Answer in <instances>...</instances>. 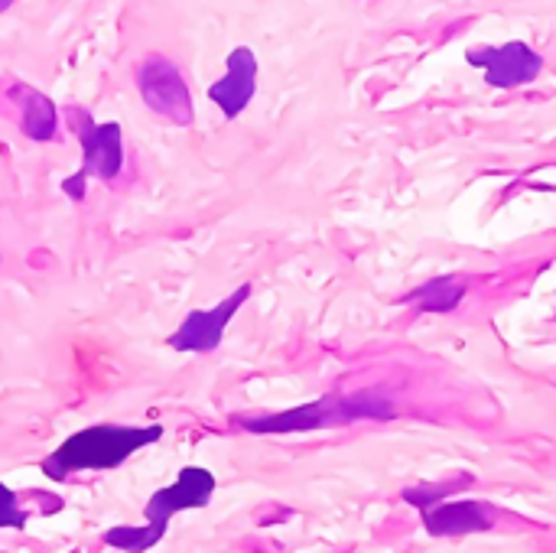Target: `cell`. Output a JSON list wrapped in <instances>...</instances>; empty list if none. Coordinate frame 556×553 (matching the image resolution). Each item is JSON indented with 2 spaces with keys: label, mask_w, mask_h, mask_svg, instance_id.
Instances as JSON below:
<instances>
[{
  "label": "cell",
  "mask_w": 556,
  "mask_h": 553,
  "mask_svg": "<svg viewBox=\"0 0 556 553\" xmlns=\"http://www.w3.org/2000/svg\"><path fill=\"white\" fill-rule=\"evenodd\" d=\"M394 417H397V407L391 398H384L378 391H355V394H326V398L277 411V414L231 417V424L254 437H290V433L349 427L358 420H394Z\"/></svg>",
  "instance_id": "obj_1"
},
{
  "label": "cell",
  "mask_w": 556,
  "mask_h": 553,
  "mask_svg": "<svg viewBox=\"0 0 556 553\" xmlns=\"http://www.w3.org/2000/svg\"><path fill=\"white\" fill-rule=\"evenodd\" d=\"M163 427H124V424H94L72 433L55 453L46 456L42 473L52 482H65L72 473H104L124 466L137 450L156 443Z\"/></svg>",
  "instance_id": "obj_2"
},
{
  "label": "cell",
  "mask_w": 556,
  "mask_h": 553,
  "mask_svg": "<svg viewBox=\"0 0 556 553\" xmlns=\"http://www.w3.org/2000/svg\"><path fill=\"white\" fill-rule=\"evenodd\" d=\"M212 495H215V476L202 466H186L173 486L150 495V502L143 505V518H147L143 528H111L104 531V544L114 551L147 553L166 538V528L179 512L205 508Z\"/></svg>",
  "instance_id": "obj_3"
},
{
  "label": "cell",
  "mask_w": 556,
  "mask_h": 553,
  "mask_svg": "<svg viewBox=\"0 0 556 553\" xmlns=\"http://www.w3.org/2000/svg\"><path fill=\"white\" fill-rule=\"evenodd\" d=\"M65 117H68V127L75 130L78 143H81V166H78L75 176L62 179V192L78 202V199H85V183L91 176L111 183L121 173V166H124V140H121V124H114V121L98 124L85 108L68 104Z\"/></svg>",
  "instance_id": "obj_4"
},
{
  "label": "cell",
  "mask_w": 556,
  "mask_h": 553,
  "mask_svg": "<svg viewBox=\"0 0 556 553\" xmlns=\"http://www.w3.org/2000/svg\"><path fill=\"white\" fill-rule=\"evenodd\" d=\"M137 88H140V98L143 104L166 117L169 124H179V127H189L192 117H195V108H192V95H189V85L182 78V72L166 59V55H147L137 68Z\"/></svg>",
  "instance_id": "obj_5"
},
{
  "label": "cell",
  "mask_w": 556,
  "mask_h": 553,
  "mask_svg": "<svg viewBox=\"0 0 556 553\" xmlns=\"http://www.w3.org/2000/svg\"><path fill=\"white\" fill-rule=\"evenodd\" d=\"M466 62L485 72V81L492 88H521L528 81H534L544 68V55L534 52L528 42L511 39L505 46H479L466 52Z\"/></svg>",
  "instance_id": "obj_6"
},
{
  "label": "cell",
  "mask_w": 556,
  "mask_h": 553,
  "mask_svg": "<svg viewBox=\"0 0 556 553\" xmlns=\"http://www.w3.org/2000/svg\"><path fill=\"white\" fill-rule=\"evenodd\" d=\"M248 297H251V284H241L218 306H212V310H192L182 319V326L166 339V345L176 349V352H202V355L205 352H215L222 345V339H225L228 323L238 316V310L248 303Z\"/></svg>",
  "instance_id": "obj_7"
},
{
  "label": "cell",
  "mask_w": 556,
  "mask_h": 553,
  "mask_svg": "<svg viewBox=\"0 0 556 553\" xmlns=\"http://www.w3.org/2000/svg\"><path fill=\"white\" fill-rule=\"evenodd\" d=\"M420 521L430 538H469L485 535L498 521V508L492 502H440L420 512Z\"/></svg>",
  "instance_id": "obj_8"
},
{
  "label": "cell",
  "mask_w": 556,
  "mask_h": 553,
  "mask_svg": "<svg viewBox=\"0 0 556 553\" xmlns=\"http://www.w3.org/2000/svg\"><path fill=\"white\" fill-rule=\"evenodd\" d=\"M257 91V55L248 46L231 49L225 75L208 88V98L222 108L228 121H235Z\"/></svg>",
  "instance_id": "obj_9"
},
{
  "label": "cell",
  "mask_w": 556,
  "mask_h": 553,
  "mask_svg": "<svg viewBox=\"0 0 556 553\" xmlns=\"http://www.w3.org/2000/svg\"><path fill=\"white\" fill-rule=\"evenodd\" d=\"M7 98L20 108V130H23L29 140L46 143V140L55 137V124H59L55 104H52L42 91H36L33 85L16 81V85L7 88Z\"/></svg>",
  "instance_id": "obj_10"
},
{
  "label": "cell",
  "mask_w": 556,
  "mask_h": 553,
  "mask_svg": "<svg viewBox=\"0 0 556 553\" xmlns=\"http://www.w3.org/2000/svg\"><path fill=\"white\" fill-rule=\"evenodd\" d=\"M466 293H469V280L463 274H443L414 287L407 297H401V303L424 313H453L466 300Z\"/></svg>",
  "instance_id": "obj_11"
},
{
  "label": "cell",
  "mask_w": 556,
  "mask_h": 553,
  "mask_svg": "<svg viewBox=\"0 0 556 553\" xmlns=\"http://www.w3.org/2000/svg\"><path fill=\"white\" fill-rule=\"evenodd\" d=\"M472 482H476L472 473H456V476H450V479H443V482H420V486H410V489H404L401 499H404L407 505H414L417 512H424V508H430V505L446 502V499L456 495V492H466Z\"/></svg>",
  "instance_id": "obj_12"
},
{
  "label": "cell",
  "mask_w": 556,
  "mask_h": 553,
  "mask_svg": "<svg viewBox=\"0 0 556 553\" xmlns=\"http://www.w3.org/2000/svg\"><path fill=\"white\" fill-rule=\"evenodd\" d=\"M26 521H29V512L20 508L16 495L0 482V528H16V531H23Z\"/></svg>",
  "instance_id": "obj_13"
},
{
  "label": "cell",
  "mask_w": 556,
  "mask_h": 553,
  "mask_svg": "<svg viewBox=\"0 0 556 553\" xmlns=\"http://www.w3.org/2000/svg\"><path fill=\"white\" fill-rule=\"evenodd\" d=\"M10 3H13V0H0V13H3V10H7Z\"/></svg>",
  "instance_id": "obj_14"
}]
</instances>
